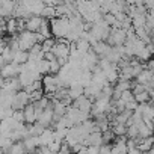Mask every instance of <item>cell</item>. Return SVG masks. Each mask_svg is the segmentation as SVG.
<instances>
[{"instance_id": "1", "label": "cell", "mask_w": 154, "mask_h": 154, "mask_svg": "<svg viewBox=\"0 0 154 154\" xmlns=\"http://www.w3.org/2000/svg\"><path fill=\"white\" fill-rule=\"evenodd\" d=\"M69 32V21L68 18H57L51 21V33L57 38H65Z\"/></svg>"}, {"instance_id": "2", "label": "cell", "mask_w": 154, "mask_h": 154, "mask_svg": "<svg viewBox=\"0 0 154 154\" xmlns=\"http://www.w3.org/2000/svg\"><path fill=\"white\" fill-rule=\"evenodd\" d=\"M136 83H140V85H148V83H152V69H148V68H143L137 75H136Z\"/></svg>"}, {"instance_id": "3", "label": "cell", "mask_w": 154, "mask_h": 154, "mask_svg": "<svg viewBox=\"0 0 154 154\" xmlns=\"http://www.w3.org/2000/svg\"><path fill=\"white\" fill-rule=\"evenodd\" d=\"M41 23H42V18H39V17H30V18L26 21V29H27V32H38Z\"/></svg>"}]
</instances>
